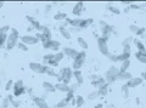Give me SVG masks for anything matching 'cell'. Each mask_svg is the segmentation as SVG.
I'll list each match as a JSON object with an SVG mask.
<instances>
[{
  "instance_id": "6da1fadb",
  "label": "cell",
  "mask_w": 146,
  "mask_h": 108,
  "mask_svg": "<svg viewBox=\"0 0 146 108\" xmlns=\"http://www.w3.org/2000/svg\"><path fill=\"white\" fill-rule=\"evenodd\" d=\"M56 78H57V83H65L68 85L73 78V69L71 67H63V68L58 70Z\"/></svg>"
},
{
  "instance_id": "7a4b0ae2",
  "label": "cell",
  "mask_w": 146,
  "mask_h": 108,
  "mask_svg": "<svg viewBox=\"0 0 146 108\" xmlns=\"http://www.w3.org/2000/svg\"><path fill=\"white\" fill-rule=\"evenodd\" d=\"M18 40H20V33L16 28H11L10 34H7V40H6V49L7 50H12V49L17 47Z\"/></svg>"
},
{
  "instance_id": "3957f363",
  "label": "cell",
  "mask_w": 146,
  "mask_h": 108,
  "mask_svg": "<svg viewBox=\"0 0 146 108\" xmlns=\"http://www.w3.org/2000/svg\"><path fill=\"white\" fill-rule=\"evenodd\" d=\"M118 74H119V69H118L116 66H111L106 70V73H105V80H106V83L108 85L116 83L117 78H118Z\"/></svg>"
},
{
  "instance_id": "277c9868",
  "label": "cell",
  "mask_w": 146,
  "mask_h": 108,
  "mask_svg": "<svg viewBox=\"0 0 146 108\" xmlns=\"http://www.w3.org/2000/svg\"><path fill=\"white\" fill-rule=\"evenodd\" d=\"M85 60H86V52L84 50H82L78 52L77 57L73 60V65H72V68L74 70H80V68L84 66L85 63Z\"/></svg>"
},
{
  "instance_id": "5b68a950",
  "label": "cell",
  "mask_w": 146,
  "mask_h": 108,
  "mask_svg": "<svg viewBox=\"0 0 146 108\" xmlns=\"http://www.w3.org/2000/svg\"><path fill=\"white\" fill-rule=\"evenodd\" d=\"M28 67L32 72H34L36 74H46V70H48V66L39 63V62H29Z\"/></svg>"
},
{
  "instance_id": "8992f818",
  "label": "cell",
  "mask_w": 146,
  "mask_h": 108,
  "mask_svg": "<svg viewBox=\"0 0 146 108\" xmlns=\"http://www.w3.org/2000/svg\"><path fill=\"white\" fill-rule=\"evenodd\" d=\"M100 26H101L100 27V28H101V38L105 39L106 41H108V39H110V37H111V34L113 32V27L107 24L106 22H104V21L100 22Z\"/></svg>"
},
{
  "instance_id": "52a82bcc",
  "label": "cell",
  "mask_w": 146,
  "mask_h": 108,
  "mask_svg": "<svg viewBox=\"0 0 146 108\" xmlns=\"http://www.w3.org/2000/svg\"><path fill=\"white\" fill-rule=\"evenodd\" d=\"M107 58L111 62H116V63H118V62H119V63H122L123 61H125V60H129L130 58V55L129 53H119V55H116V53H111L110 52L108 55H107Z\"/></svg>"
},
{
  "instance_id": "ba28073f",
  "label": "cell",
  "mask_w": 146,
  "mask_h": 108,
  "mask_svg": "<svg viewBox=\"0 0 146 108\" xmlns=\"http://www.w3.org/2000/svg\"><path fill=\"white\" fill-rule=\"evenodd\" d=\"M21 43L26 44L27 46H31V45H35L39 43L38 38L33 34H26V35H22L21 37Z\"/></svg>"
},
{
  "instance_id": "9c48e42d",
  "label": "cell",
  "mask_w": 146,
  "mask_h": 108,
  "mask_svg": "<svg viewBox=\"0 0 146 108\" xmlns=\"http://www.w3.org/2000/svg\"><path fill=\"white\" fill-rule=\"evenodd\" d=\"M98 49H99V51L102 53L104 56H106L110 53V50H108V45H107V41L105 39H102L101 37H99L98 39Z\"/></svg>"
},
{
  "instance_id": "30bf717a",
  "label": "cell",
  "mask_w": 146,
  "mask_h": 108,
  "mask_svg": "<svg viewBox=\"0 0 146 108\" xmlns=\"http://www.w3.org/2000/svg\"><path fill=\"white\" fill-rule=\"evenodd\" d=\"M143 78L141 76H133L130 80H128V82L125 83V85L129 89H131V88H138V86H140L141 84H143Z\"/></svg>"
},
{
  "instance_id": "8fae6325",
  "label": "cell",
  "mask_w": 146,
  "mask_h": 108,
  "mask_svg": "<svg viewBox=\"0 0 146 108\" xmlns=\"http://www.w3.org/2000/svg\"><path fill=\"white\" fill-rule=\"evenodd\" d=\"M131 41H133V38L129 37V38H127L123 40V43H122V47H123V53H129V55H131Z\"/></svg>"
},
{
  "instance_id": "7c38bea8",
  "label": "cell",
  "mask_w": 146,
  "mask_h": 108,
  "mask_svg": "<svg viewBox=\"0 0 146 108\" xmlns=\"http://www.w3.org/2000/svg\"><path fill=\"white\" fill-rule=\"evenodd\" d=\"M83 11H84V4L82 3V1L76 3L74 6H73V9H72V13L76 17H79L82 13H83Z\"/></svg>"
},
{
  "instance_id": "4fadbf2b",
  "label": "cell",
  "mask_w": 146,
  "mask_h": 108,
  "mask_svg": "<svg viewBox=\"0 0 146 108\" xmlns=\"http://www.w3.org/2000/svg\"><path fill=\"white\" fill-rule=\"evenodd\" d=\"M62 52H63V55L65 56H68V57H71V58H74L77 57V55H78V50H76V49H73V47H68V46H65L62 49Z\"/></svg>"
},
{
  "instance_id": "5bb4252c",
  "label": "cell",
  "mask_w": 146,
  "mask_h": 108,
  "mask_svg": "<svg viewBox=\"0 0 146 108\" xmlns=\"http://www.w3.org/2000/svg\"><path fill=\"white\" fill-rule=\"evenodd\" d=\"M33 102H34V105L38 107V108H50L49 105H48V102L44 100V98L42 97H39V96H33Z\"/></svg>"
},
{
  "instance_id": "9a60e30c",
  "label": "cell",
  "mask_w": 146,
  "mask_h": 108,
  "mask_svg": "<svg viewBox=\"0 0 146 108\" xmlns=\"http://www.w3.org/2000/svg\"><path fill=\"white\" fill-rule=\"evenodd\" d=\"M55 89H56V91H60V92H63V94L70 92V85H67L65 83H57V84H55Z\"/></svg>"
},
{
  "instance_id": "2e32d148",
  "label": "cell",
  "mask_w": 146,
  "mask_h": 108,
  "mask_svg": "<svg viewBox=\"0 0 146 108\" xmlns=\"http://www.w3.org/2000/svg\"><path fill=\"white\" fill-rule=\"evenodd\" d=\"M60 47H61V43L58 40H50V45H49V50L55 51V52H58L60 51Z\"/></svg>"
},
{
  "instance_id": "e0dca14e",
  "label": "cell",
  "mask_w": 146,
  "mask_h": 108,
  "mask_svg": "<svg viewBox=\"0 0 146 108\" xmlns=\"http://www.w3.org/2000/svg\"><path fill=\"white\" fill-rule=\"evenodd\" d=\"M131 78H133V74H131L130 72H123V73H121V72H119L117 80H122V82H128V80H130Z\"/></svg>"
},
{
  "instance_id": "ac0fdd59",
  "label": "cell",
  "mask_w": 146,
  "mask_h": 108,
  "mask_svg": "<svg viewBox=\"0 0 146 108\" xmlns=\"http://www.w3.org/2000/svg\"><path fill=\"white\" fill-rule=\"evenodd\" d=\"M133 43H134L135 47H136V51H139V52H146V46L144 45L143 41H140L139 39H133Z\"/></svg>"
},
{
  "instance_id": "d6986e66",
  "label": "cell",
  "mask_w": 146,
  "mask_h": 108,
  "mask_svg": "<svg viewBox=\"0 0 146 108\" xmlns=\"http://www.w3.org/2000/svg\"><path fill=\"white\" fill-rule=\"evenodd\" d=\"M73 78L76 79V82L78 85H82L84 83V78H83V74H82L80 70H73Z\"/></svg>"
},
{
  "instance_id": "ffe728a7",
  "label": "cell",
  "mask_w": 146,
  "mask_h": 108,
  "mask_svg": "<svg viewBox=\"0 0 146 108\" xmlns=\"http://www.w3.org/2000/svg\"><path fill=\"white\" fill-rule=\"evenodd\" d=\"M58 30H60V34L62 35L65 39H67V40H70L71 38H72V34H71V32L68 30V28H66V27H63V26H61L60 28H58Z\"/></svg>"
},
{
  "instance_id": "44dd1931",
  "label": "cell",
  "mask_w": 146,
  "mask_h": 108,
  "mask_svg": "<svg viewBox=\"0 0 146 108\" xmlns=\"http://www.w3.org/2000/svg\"><path fill=\"white\" fill-rule=\"evenodd\" d=\"M93 22H94L93 18H82L78 28H79V29H85V28H88V27H89L91 23H93Z\"/></svg>"
},
{
  "instance_id": "7402d4cb",
  "label": "cell",
  "mask_w": 146,
  "mask_h": 108,
  "mask_svg": "<svg viewBox=\"0 0 146 108\" xmlns=\"http://www.w3.org/2000/svg\"><path fill=\"white\" fill-rule=\"evenodd\" d=\"M43 88H44L45 91L50 92V94H54L55 91H56V89H55V85L51 84L50 82H44V83H43Z\"/></svg>"
},
{
  "instance_id": "603a6c76",
  "label": "cell",
  "mask_w": 146,
  "mask_h": 108,
  "mask_svg": "<svg viewBox=\"0 0 146 108\" xmlns=\"http://www.w3.org/2000/svg\"><path fill=\"white\" fill-rule=\"evenodd\" d=\"M135 58L140 62V63L146 65V52H139V51H136L135 52Z\"/></svg>"
},
{
  "instance_id": "cb8c5ba5",
  "label": "cell",
  "mask_w": 146,
  "mask_h": 108,
  "mask_svg": "<svg viewBox=\"0 0 146 108\" xmlns=\"http://www.w3.org/2000/svg\"><path fill=\"white\" fill-rule=\"evenodd\" d=\"M74 102H76L77 108H82V107L84 106V103H85V98L82 96V95H77L74 97Z\"/></svg>"
},
{
  "instance_id": "d4e9b609",
  "label": "cell",
  "mask_w": 146,
  "mask_h": 108,
  "mask_svg": "<svg viewBox=\"0 0 146 108\" xmlns=\"http://www.w3.org/2000/svg\"><path fill=\"white\" fill-rule=\"evenodd\" d=\"M108 86H110V85H108L107 83H105L104 85H101V86L98 89L99 95H100V96H106V95H107V92H108V90H110Z\"/></svg>"
},
{
  "instance_id": "484cf974",
  "label": "cell",
  "mask_w": 146,
  "mask_h": 108,
  "mask_svg": "<svg viewBox=\"0 0 146 108\" xmlns=\"http://www.w3.org/2000/svg\"><path fill=\"white\" fill-rule=\"evenodd\" d=\"M105 83H106V80H105V78H102V76H98L95 80H93L91 82V84H93V86H95V88H100L101 85H104Z\"/></svg>"
},
{
  "instance_id": "4316f807",
  "label": "cell",
  "mask_w": 146,
  "mask_h": 108,
  "mask_svg": "<svg viewBox=\"0 0 146 108\" xmlns=\"http://www.w3.org/2000/svg\"><path fill=\"white\" fill-rule=\"evenodd\" d=\"M77 43H78V46H80L84 51H85L86 49H88V46H89L88 41H86V40H85L83 37H78V38H77Z\"/></svg>"
},
{
  "instance_id": "83f0119b",
  "label": "cell",
  "mask_w": 146,
  "mask_h": 108,
  "mask_svg": "<svg viewBox=\"0 0 146 108\" xmlns=\"http://www.w3.org/2000/svg\"><path fill=\"white\" fill-rule=\"evenodd\" d=\"M129 67H130V60H125L121 63V67L118 69H119L121 73H123V72H128V68H129Z\"/></svg>"
},
{
  "instance_id": "f1b7e54d",
  "label": "cell",
  "mask_w": 146,
  "mask_h": 108,
  "mask_svg": "<svg viewBox=\"0 0 146 108\" xmlns=\"http://www.w3.org/2000/svg\"><path fill=\"white\" fill-rule=\"evenodd\" d=\"M63 58H65V55H63L62 51H58V52H55L54 53V61L56 62V63H60Z\"/></svg>"
},
{
  "instance_id": "f546056e",
  "label": "cell",
  "mask_w": 146,
  "mask_h": 108,
  "mask_svg": "<svg viewBox=\"0 0 146 108\" xmlns=\"http://www.w3.org/2000/svg\"><path fill=\"white\" fill-rule=\"evenodd\" d=\"M66 18H67V13H65V12H57V13H55V16H54L55 21H63V20L66 21Z\"/></svg>"
},
{
  "instance_id": "4dcf8cb0",
  "label": "cell",
  "mask_w": 146,
  "mask_h": 108,
  "mask_svg": "<svg viewBox=\"0 0 146 108\" xmlns=\"http://www.w3.org/2000/svg\"><path fill=\"white\" fill-rule=\"evenodd\" d=\"M121 92H122V96L123 97L128 98V96H129V88H128L125 84H123L122 88H121Z\"/></svg>"
},
{
  "instance_id": "1f68e13d",
  "label": "cell",
  "mask_w": 146,
  "mask_h": 108,
  "mask_svg": "<svg viewBox=\"0 0 146 108\" xmlns=\"http://www.w3.org/2000/svg\"><path fill=\"white\" fill-rule=\"evenodd\" d=\"M99 97H100L99 91H98V90H95V91H91L89 95H88V100L89 101H94V100H98Z\"/></svg>"
},
{
  "instance_id": "d6a6232c",
  "label": "cell",
  "mask_w": 146,
  "mask_h": 108,
  "mask_svg": "<svg viewBox=\"0 0 146 108\" xmlns=\"http://www.w3.org/2000/svg\"><path fill=\"white\" fill-rule=\"evenodd\" d=\"M26 91V88H20V89H13V96L15 97H20L21 95H23Z\"/></svg>"
},
{
  "instance_id": "836d02e7",
  "label": "cell",
  "mask_w": 146,
  "mask_h": 108,
  "mask_svg": "<svg viewBox=\"0 0 146 108\" xmlns=\"http://www.w3.org/2000/svg\"><path fill=\"white\" fill-rule=\"evenodd\" d=\"M6 40H7V34H1L0 35V49L6 46Z\"/></svg>"
},
{
  "instance_id": "e575fe53",
  "label": "cell",
  "mask_w": 146,
  "mask_h": 108,
  "mask_svg": "<svg viewBox=\"0 0 146 108\" xmlns=\"http://www.w3.org/2000/svg\"><path fill=\"white\" fill-rule=\"evenodd\" d=\"M17 47L20 49L21 51H23V52H28V51H29V46H27L26 44L21 43V41H18V44H17Z\"/></svg>"
},
{
  "instance_id": "d590c367",
  "label": "cell",
  "mask_w": 146,
  "mask_h": 108,
  "mask_svg": "<svg viewBox=\"0 0 146 108\" xmlns=\"http://www.w3.org/2000/svg\"><path fill=\"white\" fill-rule=\"evenodd\" d=\"M20 88H25V83L22 79H18L17 82L13 83V88L12 89H20Z\"/></svg>"
},
{
  "instance_id": "8d00e7d4",
  "label": "cell",
  "mask_w": 146,
  "mask_h": 108,
  "mask_svg": "<svg viewBox=\"0 0 146 108\" xmlns=\"http://www.w3.org/2000/svg\"><path fill=\"white\" fill-rule=\"evenodd\" d=\"M107 9H108V11H111L112 13H115V15H119V13H121V10L118 7H116V6L107 5Z\"/></svg>"
},
{
  "instance_id": "74e56055",
  "label": "cell",
  "mask_w": 146,
  "mask_h": 108,
  "mask_svg": "<svg viewBox=\"0 0 146 108\" xmlns=\"http://www.w3.org/2000/svg\"><path fill=\"white\" fill-rule=\"evenodd\" d=\"M10 30H11V28H10V26H7V24L0 27V35L1 34H7Z\"/></svg>"
},
{
  "instance_id": "f35d334b",
  "label": "cell",
  "mask_w": 146,
  "mask_h": 108,
  "mask_svg": "<svg viewBox=\"0 0 146 108\" xmlns=\"http://www.w3.org/2000/svg\"><path fill=\"white\" fill-rule=\"evenodd\" d=\"M63 100H65L67 103H70V102H72L73 100H74V94H73V92H67V96L65 97V98H63Z\"/></svg>"
},
{
  "instance_id": "ab89813d",
  "label": "cell",
  "mask_w": 146,
  "mask_h": 108,
  "mask_svg": "<svg viewBox=\"0 0 146 108\" xmlns=\"http://www.w3.org/2000/svg\"><path fill=\"white\" fill-rule=\"evenodd\" d=\"M67 106H68V103L65 100H61V101H58L56 105H55V108H66Z\"/></svg>"
},
{
  "instance_id": "60d3db41",
  "label": "cell",
  "mask_w": 146,
  "mask_h": 108,
  "mask_svg": "<svg viewBox=\"0 0 146 108\" xmlns=\"http://www.w3.org/2000/svg\"><path fill=\"white\" fill-rule=\"evenodd\" d=\"M9 106H10V100L6 97V98H4L3 102H1V106H0V108H7Z\"/></svg>"
},
{
  "instance_id": "b9f144b4",
  "label": "cell",
  "mask_w": 146,
  "mask_h": 108,
  "mask_svg": "<svg viewBox=\"0 0 146 108\" xmlns=\"http://www.w3.org/2000/svg\"><path fill=\"white\" fill-rule=\"evenodd\" d=\"M46 74H48V75H50V76H57V73L54 70V68H51V67H48Z\"/></svg>"
},
{
  "instance_id": "7bdbcfd3",
  "label": "cell",
  "mask_w": 146,
  "mask_h": 108,
  "mask_svg": "<svg viewBox=\"0 0 146 108\" xmlns=\"http://www.w3.org/2000/svg\"><path fill=\"white\" fill-rule=\"evenodd\" d=\"M78 88H79V85L77 84V83H74V84H71V85H70V91L74 94V92L77 91V90H78Z\"/></svg>"
},
{
  "instance_id": "ee69618b",
  "label": "cell",
  "mask_w": 146,
  "mask_h": 108,
  "mask_svg": "<svg viewBox=\"0 0 146 108\" xmlns=\"http://www.w3.org/2000/svg\"><path fill=\"white\" fill-rule=\"evenodd\" d=\"M51 9H52L51 4H46V5H45V15H48V13L51 12Z\"/></svg>"
},
{
  "instance_id": "f6af8a7d",
  "label": "cell",
  "mask_w": 146,
  "mask_h": 108,
  "mask_svg": "<svg viewBox=\"0 0 146 108\" xmlns=\"http://www.w3.org/2000/svg\"><path fill=\"white\" fill-rule=\"evenodd\" d=\"M129 29H130V32H131V33L136 34V32H138V29H139V27H138V26H135V24H131V26L129 27Z\"/></svg>"
},
{
  "instance_id": "bcb514c9",
  "label": "cell",
  "mask_w": 146,
  "mask_h": 108,
  "mask_svg": "<svg viewBox=\"0 0 146 108\" xmlns=\"http://www.w3.org/2000/svg\"><path fill=\"white\" fill-rule=\"evenodd\" d=\"M12 88H13V82H12V80H9V82L6 83V86H5L6 91H9V90L12 89Z\"/></svg>"
},
{
  "instance_id": "7dc6e473",
  "label": "cell",
  "mask_w": 146,
  "mask_h": 108,
  "mask_svg": "<svg viewBox=\"0 0 146 108\" xmlns=\"http://www.w3.org/2000/svg\"><path fill=\"white\" fill-rule=\"evenodd\" d=\"M145 30H146L145 27H141V28H139V29H138V32H136V35H138V37H140V35H143V34L145 33Z\"/></svg>"
},
{
  "instance_id": "c3c4849f",
  "label": "cell",
  "mask_w": 146,
  "mask_h": 108,
  "mask_svg": "<svg viewBox=\"0 0 146 108\" xmlns=\"http://www.w3.org/2000/svg\"><path fill=\"white\" fill-rule=\"evenodd\" d=\"M128 9H130V10H139V9H141V7L139 5H135V4H130Z\"/></svg>"
},
{
  "instance_id": "681fc988",
  "label": "cell",
  "mask_w": 146,
  "mask_h": 108,
  "mask_svg": "<svg viewBox=\"0 0 146 108\" xmlns=\"http://www.w3.org/2000/svg\"><path fill=\"white\" fill-rule=\"evenodd\" d=\"M94 108H104V105L102 103H98V105H95Z\"/></svg>"
},
{
  "instance_id": "f907efd6",
  "label": "cell",
  "mask_w": 146,
  "mask_h": 108,
  "mask_svg": "<svg viewBox=\"0 0 146 108\" xmlns=\"http://www.w3.org/2000/svg\"><path fill=\"white\" fill-rule=\"evenodd\" d=\"M141 78H143V80H146V70L143 72V76H141Z\"/></svg>"
},
{
  "instance_id": "816d5d0a",
  "label": "cell",
  "mask_w": 146,
  "mask_h": 108,
  "mask_svg": "<svg viewBox=\"0 0 146 108\" xmlns=\"http://www.w3.org/2000/svg\"><path fill=\"white\" fill-rule=\"evenodd\" d=\"M34 28H33V27H32V26H29L28 27V28H27V30H28V32H32V30H33Z\"/></svg>"
},
{
  "instance_id": "f5cc1de1",
  "label": "cell",
  "mask_w": 146,
  "mask_h": 108,
  "mask_svg": "<svg viewBox=\"0 0 146 108\" xmlns=\"http://www.w3.org/2000/svg\"><path fill=\"white\" fill-rule=\"evenodd\" d=\"M4 6V1H0V9H1Z\"/></svg>"
}]
</instances>
